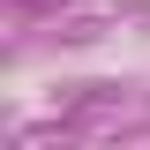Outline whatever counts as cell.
I'll return each mask as SVG.
<instances>
[{
	"label": "cell",
	"instance_id": "obj_1",
	"mask_svg": "<svg viewBox=\"0 0 150 150\" xmlns=\"http://www.w3.org/2000/svg\"><path fill=\"white\" fill-rule=\"evenodd\" d=\"M30 8H45V0H30Z\"/></svg>",
	"mask_w": 150,
	"mask_h": 150
}]
</instances>
